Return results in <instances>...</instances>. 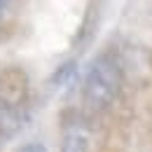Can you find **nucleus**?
<instances>
[{
	"instance_id": "nucleus-3",
	"label": "nucleus",
	"mask_w": 152,
	"mask_h": 152,
	"mask_svg": "<svg viewBox=\"0 0 152 152\" xmlns=\"http://www.w3.org/2000/svg\"><path fill=\"white\" fill-rule=\"evenodd\" d=\"M75 70H77V63H75V61H66V63H61L56 70H54L52 82H54L56 87H63V84H68V82L75 77Z\"/></svg>"
},
{
	"instance_id": "nucleus-4",
	"label": "nucleus",
	"mask_w": 152,
	"mask_h": 152,
	"mask_svg": "<svg viewBox=\"0 0 152 152\" xmlns=\"http://www.w3.org/2000/svg\"><path fill=\"white\" fill-rule=\"evenodd\" d=\"M14 152H49L42 143H38V140H31V143H23V145H19Z\"/></svg>"
},
{
	"instance_id": "nucleus-2",
	"label": "nucleus",
	"mask_w": 152,
	"mask_h": 152,
	"mask_svg": "<svg viewBox=\"0 0 152 152\" xmlns=\"http://www.w3.org/2000/svg\"><path fill=\"white\" fill-rule=\"evenodd\" d=\"M61 152H91V140L84 131L70 129L61 140Z\"/></svg>"
},
{
	"instance_id": "nucleus-5",
	"label": "nucleus",
	"mask_w": 152,
	"mask_h": 152,
	"mask_svg": "<svg viewBox=\"0 0 152 152\" xmlns=\"http://www.w3.org/2000/svg\"><path fill=\"white\" fill-rule=\"evenodd\" d=\"M2 2H5V0H0V5H2Z\"/></svg>"
},
{
	"instance_id": "nucleus-1",
	"label": "nucleus",
	"mask_w": 152,
	"mask_h": 152,
	"mask_svg": "<svg viewBox=\"0 0 152 152\" xmlns=\"http://www.w3.org/2000/svg\"><path fill=\"white\" fill-rule=\"evenodd\" d=\"M122 84H124V73L113 56L103 54V56L94 58L91 66L87 68L84 84H82L84 103L91 110H105L119 96Z\"/></svg>"
}]
</instances>
